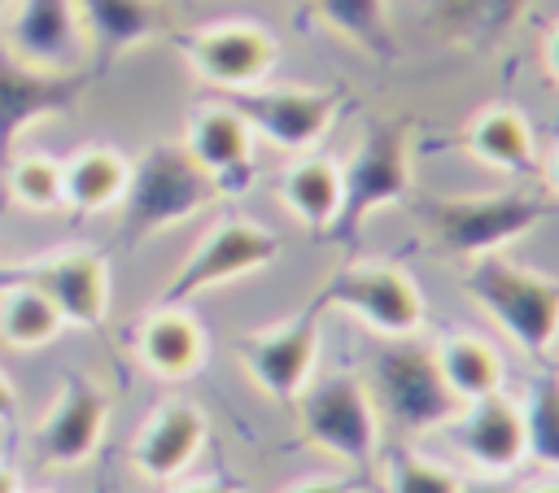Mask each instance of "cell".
I'll use <instances>...</instances> for the list:
<instances>
[{"mask_svg": "<svg viewBox=\"0 0 559 493\" xmlns=\"http://www.w3.org/2000/svg\"><path fill=\"white\" fill-rule=\"evenodd\" d=\"M227 100L240 109L253 140H266L288 157L314 153L341 113V92L306 87V83H271V79L249 92H231Z\"/></svg>", "mask_w": 559, "mask_h": 493, "instance_id": "7", "label": "cell"}, {"mask_svg": "<svg viewBox=\"0 0 559 493\" xmlns=\"http://www.w3.org/2000/svg\"><path fill=\"white\" fill-rule=\"evenodd\" d=\"M546 218V201L511 188V192H493V196H441V201H424V223L432 231V240L472 262L480 253H502L511 240H520L524 231H533Z\"/></svg>", "mask_w": 559, "mask_h": 493, "instance_id": "5", "label": "cell"}, {"mask_svg": "<svg viewBox=\"0 0 559 493\" xmlns=\"http://www.w3.org/2000/svg\"><path fill=\"white\" fill-rule=\"evenodd\" d=\"M384 480H389V493H459L463 489V480L450 467H441L437 458H424L415 449H389Z\"/></svg>", "mask_w": 559, "mask_h": 493, "instance_id": "25", "label": "cell"}, {"mask_svg": "<svg viewBox=\"0 0 559 493\" xmlns=\"http://www.w3.org/2000/svg\"><path fill=\"white\" fill-rule=\"evenodd\" d=\"M253 131L231 100H205L183 122V157L210 175L214 192H245L253 179Z\"/></svg>", "mask_w": 559, "mask_h": 493, "instance_id": "12", "label": "cell"}, {"mask_svg": "<svg viewBox=\"0 0 559 493\" xmlns=\"http://www.w3.org/2000/svg\"><path fill=\"white\" fill-rule=\"evenodd\" d=\"M109 428V397L96 380H66L35 423V458L44 467H83Z\"/></svg>", "mask_w": 559, "mask_h": 493, "instance_id": "11", "label": "cell"}, {"mask_svg": "<svg viewBox=\"0 0 559 493\" xmlns=\"http://www.w3.org/2000/svg\"><path fill=\"white\" fill-rule=\"evenodd\" d=\"M520 419H524V454L559 471V375L555 371H537L528 380Z\"/></svg>", "mask_w": 559, "mask_h": 493, "instance_id": "23", "label": "cell"}, {"mask_svg": "<svg viewBox=\"0 0 559 493\" xmlns=\"http://www.w3.org/2000/svg\"><path fill=\"white\" fill-rule=\"evenodd\" d=\"M314 310L349 314L384 340H411L424 327V292L393 262H345V266H336L323 279V288L314 297Z\"/></svg>", "mask_w": 559, "mask_h": 493, "instance_id": "3", "label": "cell"}, {"mask_svg": "<svg viewBox=\"0 0 559 493\" xmlns=\"http://www.w3.org/2000/svg\"><path fill=\"white\" fill-rule=\"evenodd\" d=\"M432 362H437V375L454 393L459 406L502 388V358L480 336H445L432 349Z\"/></svg>", "mask_w": 559, "mask_h": 493, "instance_id": "20", "label": "cell"}, {"mask_svg": "<svg viewBox=\"0 0 559 493\" xmlns=\"http://www.w3.org/2000/svg\"><path fill=\"white\" fill-rule=\"evenodd\" d=\"M131 179H135V166L127 153H118L114 144H83L61 161L66 209H79V214L114 209L131 192Z\"/></svg>", "mask_w": 559, "mask_h": 493, "instance_id": "17", "label": "cell"}, {"mask_svg": "<svg viewBox=\"0 0 559 493\" xmlns=\"http://www.w3.org/2000/svg\"><path fill=\"white\" fill-rule=\"evenodd\" d=\"M205 445V414L192 401H162L131 441V467L135 476L166 484L183 476Z\"/></svg>", "mask_w": 559, "mask_h": 493, "instance_id": "15", "label": "cell"}, {"mask_svg": "<svg viewBox=\"0 0 559 493\" xmlns=\"http://www.w3.org/2000/svg\"><path fill=\"white\" fill-rule=\"evenodd\" d=\"M61 314L66 327H100L109 318V262L96 249H57L48 257H39L35 279H31Z\"/></svg>", "mask_w": 559, "mask_h": 493, "instance_id": "14", "label": "cell"}, {"mask_svg": "<svg viewBox=\"0 0 559 493\" xmlns=\"http://www.w3.org/2000/svg\"><path fill=\"white\" fill-rule=\"evenodd\" d=\"M380 419H393L402 432H432L445 428L459 410L454 393L441 384L432 353H419L411 345H393L376 362V388H371Z\"/></svg>", "mask_w": 559, "mask_h": 493, "instance_id": "10", "label": "cell"}, {"mask_svg": "<svg viewBox=\"0 0 559 493\" xmlns=\"http://www.w3.org/2000/svg\"><path fill=\"white\" fill-rule=\"evenodd\" d=\"M205 327L197 323V314L188 305H157L140 318L135 327V358L148 375L157 380H188L205 366Z\"/></svg>", "mask_w": 559, "mask_h": 493, "instance_id": "16", "label": "cell"}, {"mask_svg": "<svg viewBox=\"0 0 559 493\" xmlns=\"http://www.w3.org/2000/svg\"><path fill=\"white\" fill-rule=\"evenodd\" d=\"M0 493H22V476H17V467H9L4 458H0Z\"/></svg>", "mask_w": 559, "mask_h": 493, "instance_id": "29", "label": "cell"}, {"mask_svg": "<svg viewBox=\"0 0 559 493\" xmlns=\"http://www.w3.org/2000/svg\"><path fill=\"white\" fill-rule=\"evenodd\" d=\"M546 188H550V192L559 196V148H555V153L546 157Z\"/></svg>", "mask_w": 559, "mask_h": 493, "instance_id": "30", "label": "cell"}, {"mask_svg": "<svg viewBox=\"0 0 559 493\" xmlns=\"http://www.w3.org/2000/svg\"><path fill=\"white\" fill-rule=\"evenodd\" d=\"M450 445L489 476H507L515 471L528 454H524V419H520V401L511 393H485L476 401H463L454 410V419L445 423Z\"/></svg>", "mask_w": 559, "mask_h": 493, "instance_id": "13", "label": "cell"}, {"mask_svg": "<svg viewBox=\"0 0 559 493\" xmlns=\"http://www.w3.org/2000/svg\"><path fill=\"white\" fill-rule=\"evenodd\" d=\"M66 332L57 305L26 279L0 292V345L13 353H35L44 345H52Z\"/></svg>", "mask_w": 559, "mask_h": 493, "instance_id": "21", "label": "cell"}, {"mask_svg": "<svg viewBox=\"0 0 559 493\" xmlns=\"http://www.w3.org/2000/svg\"><path fill=\"white\" fill-rule=\"evenodd\" d=\"M542 61H546V74L559 83V26L546 31V44H542Z\"/></svg>", "mask_w": 559, "mask_h": 493, "instance_id": "27", "label": "cell"}, {"mask_svg": "<svg viewBox=\"0 0 559 493\" xmlns=\"http://www.w3.org/2000/svg\"><path fill=\"white\" fill-rule=\"evenodd\" d=\"M463 148L480 166L502 170V175H528L537 166L533 127L511 105H485V109H476L472 122H467V131H463Z\"/></svg>", "mask_w": 559, "mask_h": 493, "instance_id": "19", "label": "cell"}, {"mask_svg": "<svg viewBox=\"0 0 559 493\" xmlns=\"http://www.w3.org/2000/svg\"><path fill=\"white\" fill-rule=\"evenodd\" d=\"M275 201L306 227V231H323L336 223L341 209V161L328 153H301L284 166L280 183H275Z\"/></svg>", "mask_w": 559, "mask_h": 493, "instance_id": "18", "label": "cell"}, {"mask_svg": "<svg viewBox=\"0 0 559 493\" xmlns=\"http://www.w3.org/2000/svg\"><path fill=\"white\" fill-rule=\"evenodd\" d=\"M4 192L17 209L26 214H52L66 209V192H61V161L48 153H22L9 161L4 170Z\"/></svg>", "mask_w": 559, "mask_h": 493, "instance_id": "24", "label": "cell"}, {"mask_svg": "<svg viewBox=\"0 0 559 493\" xmlns=\"http://www.w3.org/2000/svg\"><path fill=\"white\" fill-rule=\"evenodd\" d=\"M467 297L507 332L528 358H546L559 340V279L520 266L502 253H480L463 266Z\"/></svg>", "mask_w": 559, "mask_h": 493, "instance_id": "1", "label": "cell"}, {"mask_svg": "<svg viewBox=\"0 0 559 493\" xmlns=\"http://www.w3.org/2000/svg\"><path fill=\"white\" fill-rule=\"evenodd\" d=\"M301 401V436L354 467H367L380 458V406L371 397V384L354 371H332L323 380H310Z\"/></svg>", "mask_w": 559, "mask_h": 493, "instance_id": "4", "label": "cell"}, {"mask_svg": "<svg viewBox=\"0 0 559 493\" xmlns=\"http://www.w3.org/2000/svg\"><path fill=\"white\" fill-rule=\"evenodd\" d=\"M183 61L205 87H218L231 96V92H249L275 74L280 44L266 26H258L249 17H227V22H210V26L192 31L183 39Z\"/></svg>", "mask_w": 559, "mask_h": 493, "instance_id": "8", "label": "cell"}, {"mask_svg": "<svg viewBox=\"0 0 559 493\" xmlns=\"http://www.w3.org/2000/svg\"><path fill=\"white\" fill-rule=\"evenodd\" d=\"M411 188H415V127L402 118L371 122L354 157L341 161V209L328 236L354 244L371 223V214L406 201Z\"/></svg>", "mask_w": 559, "mask_h": 493, "instance_id": "2", "label": "cell"}, {"mask_svg": "<svg viewBox=\"0 0 559 493\" xmlns=\"http://www.w3.org/2000/svg\"><path fill=\"white\" fill-rule=\"evenodd\" d=\"M13 410H17V388H13V380L0 371V423L13 419Z\"/></svg>", "mask_w": 559, "mask_h": 493, "instance_id": "28", "label": "cell"}, {"mask_svg": "<svg viewBox=\"0 0 559 493\" xmlns=\"http://www.w3.org/2000/svg\"><path fill=\"white\" fill-rule=\"evenodd\" d=\"M280 257V236L266 231L253 218H218L214 227H205V236L188 249V257L175 266V275L166 279L162 305H183L201 292H214L231 279H245L262 266H271Z\"/></svg>", "mask_w": 559, "mask_h": 493, "instance_id": "6", "label": "cell"}, {"mask_svg": "<svg viewBox=\"0 0 559 493\" xmlns=\"http://www.w3.org/2000/svg\"><path fill=\"white\" fill-rule=\"evenodd\" d=\"M520 493H559V480H537V484H528Z\"/></svg>", "mask_w": 559, "mask_h": 493, "instance_id": "33", "label": "cell"}, {"mask_svg": "<svg viewBox=\"0 0 559 493\" xmlns=\"http://www.w3.org/2000/svg\"><path fill=\"white\" fill-rule=\"evenodd\" d=\"M284 493H354V484L336 480V476H319V480H301V484H293Z\"/></svg>", "mask_w": 559, "mask_h": 493, "instance_id": "26", "label": "cell"}, {"mask_svg": "<svg viewBox=\"0 0 559 493\" xmlns=\"http://www.w3.org/2000/svg\"><path fill=\"white\" fill-rule=\"evenodd\" d=\"M459 493H511V489H502V484H493V480H476V484H463Z\"/></svg>", "mask_w": 559, "mask_h": 493, "instance_id": "32", "label": "cell"}, {"mask_svg": "<svg viewBox=\"0 0 559 493\" xmlns=\"http://www.w3.org/2000/svg\"><path fill=\"white\" fill-rule=\"evenodd\" d=\"M236 353L262 397L297 401L306 393V384L314 380V362H319V310L310 305L284 323L249 332L236 345Z\"/></svg>", "mask_w": 559, "mask_h": 493, "instance_id": "9", "label": "cell"}, {"mask_svg": "<svg viewBox=\"0 0 559 493\" xmlns=\"http://www.w3.org/2000/svg\"><path fill=\"white\" fill-rule=\"evenodd\" d=\"M314 13L332 35L362 48L367 57H389L393 52L389 0H314Z\"/></svg>", "mask_w": 559, "mask_h": 493, "instance_id": "22", "label": "cell"}, {"mask_svg": "<svg viewBox=\"0 0 559 493\" xmlns=\"http://www.w3.org/2000/svg\"><path fill=\"white\" fill-rule=\"evenodd\" d=\"M170 493H231V489L210 484V480H197V484H179V489H170Z\"/></svg>", "mask_w": 559, "mask_h": 493, "instance_id": "31", "label": "cell"}]
</instances>
